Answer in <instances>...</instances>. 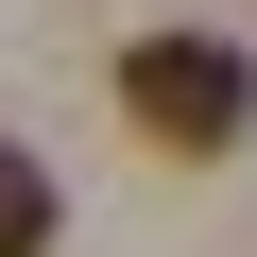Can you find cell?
I'll use <instances>...</instances> for the list:
<instances>
[{"mask_svg": "<svg viewBox=\"0 0 257 257\" xmlns=\"http://www.w3.org/2000/svg\"><path fill=\"white\" fill-rule=\"evenodd\" d=\"M120 103H138V138H172V155H223L240 120H257V69H240L223 35H138V52H120Z\"/></svg>", "mask_w": 257, "mask_h": 257, "instance_id": "obj_1", "label": "cell"}, {"mask_svg": "<svg viewBox=\"0 0 257 257\" xmlns=\"http://www.w3.org/2000/svg\"><path fill=\"white\" fill-rule=\"evenodd\" d=\"M0 257H52V172L0 138Z\"/></svg>", "mask_w": 257, "mask_h": 257, "instance_id": "obj_2", "label": "cell"}]
</instances>
